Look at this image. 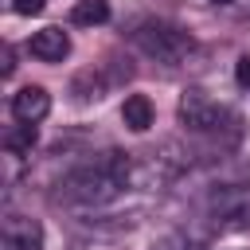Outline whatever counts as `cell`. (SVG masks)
Segmentation results:
<instances>
[{
    "label": "cell",
    "instance_id": "1",
    "mask_svg": "<svg viewBox=\"0 0 250 250\" xmlns=\"http://www.w3.org/2000/svg\"><path fill=\"white\" fill-rule=\"evenodd\" d=\"M129 176H133V160H129V152H102V156H94L90 164H82L78 172L66 176L62 195L74 199V203L102 207V203H109V199L129 184Z\"/></svg>",
    "mask_w": 250,
    "mask_h": 250
},
{
    "label": "cell",
    "instance_id": "2",
    "mask_svg": "<svg viewBox=\"0 0 250 250\" xmlns=\"http://www.w3.org/2000/svg\"><path fill=\"white\" fill-rule=\"evenodd\" d=\"M137 47H141L148 59L164 62V66H180V62L191 55L195 39H191L184 27H176V23H141V27H137Z\"/></svg>",
    "mask_w": 250,
    "mask_h": 250
},
{
    "label": "cell",
    "instance_id": "3",
    "mask_svg": "<svg viewBox=\"0 0 250 250\" xmlns=\"http://www.w3.org/2000/svg\"><path fill=\"white\" fill-rule=\"evenodd\" d=\"M180 125L191 129V133H219V129L234 125V117H230L227 105H219L203 90H188L180 98Z\"/></svg>",
    "mask_w": 250,
    "mask_h": 250
},
{
    "label": "cell",
    "instance_id": "4",
    "mask_svg": "<svg viewBox=\"0 0 250 250\" xmlns=\"http://www.w3.org/2000/svg\"><path fill=\"white\" fill-rule=\"evenodd\" d=\"M207 211L219 227H250V180L215 188L207 195Z\"/></svg>",
    "mask_w": 250,
    "mask_h": 250
},
{
    "label": "cell",
    "instance_id": "5",
    "mask_svg": "<svg viewBox=\"0 0 250 250\" xmlns=\"http://www.w3.org/2000/svg\"><path fill=\"white\" fill-rule=\"evenodd\" d=\"M47 113H51V94L43 86H23L12 94V117L20 125H39Z\"/></svg>",
    "mask_w": 250,
    "mask_h": 250
},
{
    "label": "cell",
    "instance_id": "6",
    "mask_svg": "<svg viewBox=\"0 0 250 250\" xmlns=\"http://www.w3.org/2000/svg\"><path fill=\"white\" fill-rule=\"evenodd\" d=\"M0 250H43V227L35 219L8 215L4 234H0Z\"/></svg>",
    "mask_w": 250,
    "mask_h": 250
},
{
    "label": "cell",
    "instance_id": "7",
    "mask_svg": "<svg viewBox=\"0 0 250 250\" xmlns=\"http://www.w3.org/2000/svg\"><path fill=\"white\" fill-rule=\"evenodd\" d=\"M27 47H31V55L43 59V62H62V59L70 55V35H66L62 27H43V31L31 35Z\"/></svg>",
    "mask_w": 250,
    "mask_h": 250
},
{
    "label": "cell",
    "instance_id": "8",
    "mask_svg": "<svg viewBox=\"0 0 250 250\" xmlns=\"http://www.w3.org/2000/svg\"><path fill=\"white\" fill-rule=\"evenodd\" d=\"M152 117H156V109H152V102H148L145 94H129V98L121 102V121H125L133 133H145V129L152 125Z\"/></svg>",
    "mask_w": 250,
    "mask_h": 250
},
{
    "label": "cell",
    "instance_id": "9",
    "mask_svg": "<svg viewBox=\"0 0 250 250\" xmlns=\"http://www.w3.org/2000/svg\"><path fill=\"white\" fill-rule=\"evenodd\" d=\"M70 20H74L78 27H98V23L109 20V4H105V0H78V4L70 8Z\"/></svg>",
    "mask_w": 250,
    "mask_h": 250
},
{
    "label": "cell",
    "instance_id": "10",
    "mask_svg": "<svg viewBox=\"0 0 250 250\" xmlns=\"http://www.w3.org/2000/svg\"><path fill=\"white\" fill-rule=\"evenodd\" d=\"M4 145H8V152L31 148V145H35V125H20V129H12V133L4 137Z\"/></svg>",
    "mask_w": 250,
    "mask_h": 250
},
{
    "label": "cell",
    "instance_id": "11",
    "mask_svg": "<svg viewBox=\"0 0 250 250\" xmlns=\"http://www.w3.org/2000/svg\"><path fill=\"white\" fill-rule=\"evenodd\" d=\"M12 8H16L20 16H39V12L47 8V0H12Z\"/></svg>",
    "mask_w": 250,
    "mask_h": 250
},
{
    "label": "cell",
    "instance_id": "12",
    "mask_svg": "<svg viewBox=\"0 0 250 250\" xmlns=\"http://www.w3.org/2000/svg\"><path fill=\"white\" fill-rule=\"evenodd\" d=\"M234 82H238L242 90H250V55H242V59L234 62Z\"/></svg>",
    "mask_w": 250,
    "mask_h": 250
},
{
    "label": "cell",
    "instance_id": "13",
    "mask_svg": "<svg viewBox=\"0 0 250 250\" xmlns=\"http://www.w3.org/2000/svg\"><path fill=\"white\" fill-rule=\"evenodd\" d=\"M211 4H234V0H211Z\"/></svg>",
    "mask_w": 250,
    "mask_h": 250
}]
</instances>
